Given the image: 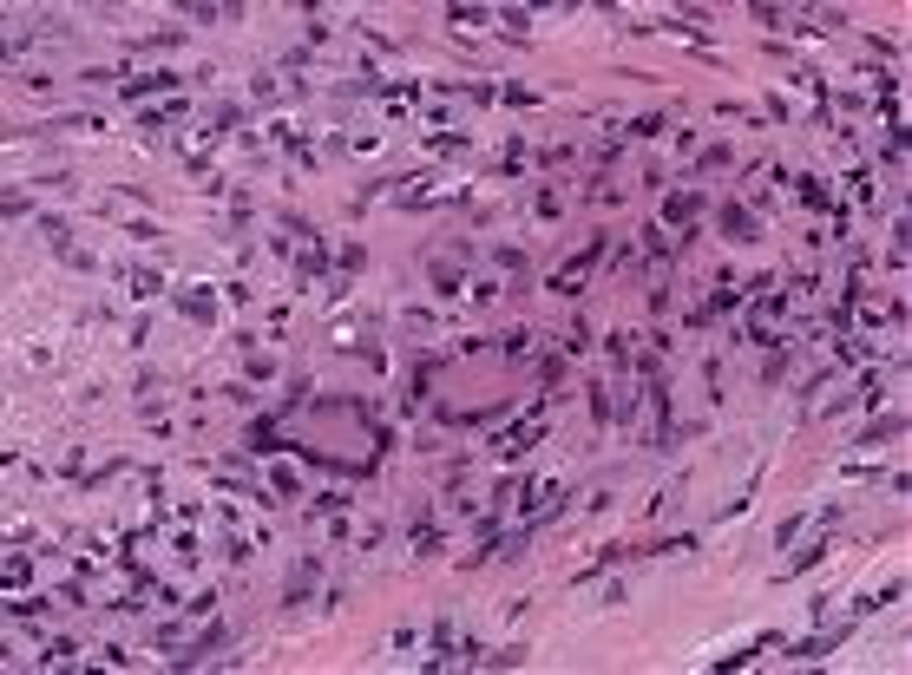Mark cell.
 <instances>
[{
	"label": "cell",
	"mask_w": 912,
	"mask_h": 675,
	"mask_svg": "<svg viewBox=\"0 0 912 675\" xmlns=\"http://www.w3.org/2000/svg\"><path fill=\"white\" fill-rule=\"evenodd\" d=\"M545 420H552V394H538V400H532V407H525L519 420H512L506 433H492V453H499V459H525V453L538 446V439H545Z\"/></svg>",
	"instance_id": "6da1fadb"
},
{
	"label": "cell",
	"mask_w": 912,
	"mask_h": 675,
	"mask_svg": "<svg viewBox=\"0 0 912 675\" xmlns=\"http://www.w3.org/2000/svg\"><path fill=\"white\" fill-rule=\"evenodd\" d=\"M604 249H611L604 237H585V249H578V256H571V263H558V269H552V282H545V289H552V295H585V289H591V269H597V263H604Z\"/></svg>",
	"instance_id": "7a4b0ae2"
},
{
	"label": "cell",
	"mask_w": 912,
	"mask_h": 675,
	"mask_svg": "<svg viewBox=\"0 0 912 675\" xmlns=\"http://www.w3.org/2000/svg\"><path fill=\"white\" fill-rule=\"evenodd\" d=\"M854 636V623H834V629H814V636H801V643H781V656L775 662H787V669H814V662H827L834 649Z\"/></svg>",
	"instance_id": "3957f363"
},
{
	"label": "cell",
	"mask_w": 912,
	"mask_h": 675,
	"mask_svg": "<svg viewBox=\"0 0 912 675\" xmlns=\"http://www.w3.org/2000/svg\"><path fill=\"white\" fill-rule=\"evenodd\" d=\"M118 99H132V105H144V99H184V73H171V66H158V73H126Z\"/></svg>",
	"instance_id": "277c9868"
},
{
	"label": "cell",
	"mask_w": 912,
	"mask_h": 675,
	"mask_svg": "<svg viewBox=\"0 0 912 675\" xmlns=\"http://www.w3.org/2000/svg\"><path fill=\"white\" fill-rule=\"evenodd\" d=\"M696 217H702V191H696V184H676V191H663V229L676 223L682 237H690Z\"/></svg>",
	"instance_id": "5b68a950"
},
{
	"label": "cell",
	"mask_w": 912,
	"mask_h": 675,
	"mask_svg": "<svg viewBox=\"0 0 912 675\" xmlns=\"http://www.w3.org/2000/svg\"><path fill=\"white\" fill-rule=\"evenodd\" d=\"M171 302H178V315H184V322H204V328L217 322V295H211V282H184V289L171 295Z\"/></svg>",
	"instance_id": "8992f818"
},
{
	"label": "cell",
	"mask_w": 912,
	"mask_h": 675,
	"mask_svg": "<svg viewBox=\"0 0 912 675\" xmlns=\"http://www.w3.org/2000/svg\"><path fill=\"white\" fill-rule=\"evenodd\" d=\"M781 643H787V636H781V629H755V636H749V643H735V649H729V656H716V669H749V662L761 656V649H775V656H781Z\"/></svg>",
	"instance_id": "52a82bcc"
},
{
	"label": "cell",
	"mask_w": 912,
	"mask_h": 675,
	"mask_svg": "<svg viewBox=\"0 0 912 675\" xmlns=\"http://www.w3.org/2000/svg\"><path fill=\"white\" fill-rule=\"evenodd\" d=\"M722 237H729V243H761V217H755V210L749 203H722Z\"/></svg>",
	"instance_id": "ba28073f"
},
{
	"label": "cell",
	"mask_w": 912,
	"mask_h": 675,
	"mask_svg": "<svg viewBox=\"0 0 912 675\" xmlns=\"http://www.w3.org/2000/svg\"><path fill=\"white\" fill-rule=\"evenodd\" d=\"M427 282H433V295H440V302H453V295L466 289V256L453 263V256H433L427 263Z\"/></svg>",
	"instance_id": "9c48e42d"
},
{
	"label": "cell",
	"mask_w": 912,
	"mask_h": 675,
	"mask_svg": "<svg viewBox=\"0 0 912 675\" xmlns=\"http://www.w3.org/2000/svg\"><path fill=\"white\" fill-rule=\"evenodd\" d=\"M191 118V99H158V105H138V132H164V125Z\"/></svg>",
	"instance_id": "30bf717a"
},
{
	"label": "cell",
	"mask_w": 912,
	"mask_h": 675,
	"mask_svg": "<svg viewBox=\"0 0 912 675\" xmlns=\"http://www.w3.org/2000/svg\"><path fill=\"white\" fill-rule=\"evenodd\" d=\"M296 276H302V282H328V243H322V229H316V237H302Z\"/></svg>",
	"instance_id": "8fae6325"
},
{
	"label": "cell",
	"mask_w": 912,
	"mask_h": 675,
	"mask_svg": "<svg viewBox=\"0 0 912 675\" xmlns=\"http://www.w3.org/2000/svg\"><path fill=\"white\" fill-rule=\"evenodd\" d=\"M316 577H322V558H302L296 571H289V590H282V603H289V610H302V603H308V590H316Z\"/></svg>",
	"instance_id": "7c38bea8"
},
{
	"label": "cell",
	"mask_w": 912,
	"mask_h": 675,
	"mask_svg": "<svg viewBox=\"0 0 912 675\" xmlns=\"http://www.w3.org/2000/svg\"><path fill=\"white\" fill-rule=\"evenodd\" d=\"M787 184H795V197H801L807 210H834V184H827V177L801 171V177H787Z\"/></svg>",
	"instance_id": "4fadbf2b"
},
{
	"label": "cell",
	"mask_w": 912,
	"mask_h": 675,
	"mask_svg": "<svg viewBox=\"0 0 912 675\" xmlns=\"http://www.w3.org/2000/svg\"><path fill=\"white\" fill-rule=\"evenodd\" d=\"M126 295H132V302H152V295H164V269H152V263L126 269Z\"/></svg>",
	"instance_id": "5bb4252c"
},
{
	"label": "cell",
	"mask_w": 912,
	"mask_h": 675,
	"mask_svg": "<svg viewBox=\"0 0 912 675\" xmlns=\"http://www.w3.org/2000/svg\"><path fill=\"white\" fill-rule=\"evenodd\" d=\"M433 551H447V532L427 512H413V558H433Z\"/></svg>",
	"instance_id": "9a60e30c"
},
{
	"label": "cell",
	"mask_w": 912,
	"mask_h": 675,
	"mask_svg": "<svg viewBox=\"0 0 912 675\" xmlns=\"http://www.w3.org/2000/svg\"><path fill=\"white\" fill-rule=\"evenodd\" d=\"M466 144H473V138L453 132V125H433V132H427V151H433V158H460Z\"/></svg>",
	"instance_id": "2e32d148"
},
{
	"label": "cell",
	"mask_w": 912,
	"mask_h": 675,
	"mask_svg": "<svg viewBox=\"0 0 912 675\" xmlns=\"http://www.w3.org/2000/svg\"><path fill=\"white\" fill-rule=\"evenodd\" d=\"M73 656H79L73 636H47V643H39V669H66Z\"/></svg>",
	"instance_id": "e0dca14e"
},
{
	"label": "cell",
	"mask_w": 912,
	"mask_h": 675,
	"mask_svg": "<svg viewBox=\"0 0 912 675\" xmlns=\"http://www.w3.org/2000/svg\"><path fill=\"white\" fill-rule=\"evenodd\" d=\"M302 39H308V53L335 47V20H328V13H308V20H302Z\"/></svg>",
	"instance_id": "ac0fdd59"
},
{
	"label": "cell",
	"mask_w": 912,
	"mask_h": 675,
	"mask_svg": "<svg viewBox=\"0 0 912 675\" xmlns=\"http://www.w3.org/2000/svg\"><path fill=\"white\" fill-rule=\"evenodd\" d=\"M729 158H735V151H729V144L716 138V144H702V151H696V164H690V171H696V177H709V171H722V164H729Z\"/></svg>",
	"instance_id": "d6986e66"
},
{
	"label": "cell",
	"mask_w": 912,
	"mask_h": 675,
	"mask_svg": "<svg viewBox=\"0 0 912 675\" xmlns=\"http://www.w3.org/2000/svg\"><path fill=\"white\" fill-rule=\"evenodd\" d=\"M906 433V413H886V420H873V427L860 433V446H880V439H899Z\"/></svg>",
	"instance_id": "ffe728a7"
},
{
	"label": "cell",
	"mask_w": 912,
	"mask_h": 675,
	"mask_svg": "<svg viewBox=\"0 0 912 675\" xmlns=\"http://www.w3.org/2000/svg\"><path fill=\"white\" fill-rule=\"evenodd\" d=\"M532 342H538L532 328H512V334H499V354H506V361H525V354H532Z\"/></svg>",
	"instance_id": "44dd1931"
},
{
	"label": "cell",
	"mask_w": 912,
	"mask_h": 675,
	"mask_svg": "<svg viewBox=\"0 0 912 675\" xmlns=\"http://www.w3.org/2000/svg\"><path fill=\"white\" fill-rule=\"evenodd\" d=\"M348 505H355L348 492H316V498H308V512H316V518H342Z\"/></svg>",
	"instance_id": "7402d4cb"
},
{
	"label": "cell",
	"mask_w": 912,
	"mask_h": 675,
	"mask_svg": "<svg viewBox=\"0 0 912 675\" xmlns=\"http://www.w3.org/2000/svg\"><path fill=\"white\" fill-rule=\"evenodd\" d=\"M525 662V643H506V649H486L480 669H519Z\"/></svg>",
	"instance_id": "603a6c76"
},
{
	"label": "cell",
	"mask_w": 912,
	"mask_h": 675,
	"mask_svg": "<svg viewBox=\"0 0 912 675\" xmlns=\"http://www.w3.org/2000/svg\"><path fill=\"white\" fill-rule=\"evenodd\" d=\"M492 263H499V269H506L512 282L525 276V249H519V243H499V249H492Z\"/></svg>",
	"instance_id": "cb8c5ba5"
},
{
	"label": "cell",
	"mask_w": 912,
	"mask_h": 675,
	"mask_svg": "<svg viewBox=\"0 0 912 675\" xmlns=\"http://www.w3.org/2000/svg\"><path fill=\"white\" fill-rule=\"evenodd\" d=\"M499 27H506V39H525V27H532V7H499Z\"/></svg>",
	"instance_id": "d4e9b609"
},
{
	"label": "cell",
	"mask_w": 912,
	"mask_h": 675,
	"mask_svg": "<svg viewBox=\"0 0 912 675\" xmlns=\"http://www.w3.org/2000/svg\"><path fill=\"white\" fill-rule=\"evenodd\" d=\"M27 577H33V558H27V551H7V597H13Z\"/></svg>",
	"instance_id": "484cf974"
},
{
	"label": "cell",
	"mask_w": 912,
	"mask_h": 675,
	"mask_svg": "<svg viewBox=\"0 0 912 675\" xmlns=\"http://www.w3.org/2000/svg\"><path fill=\"white\" fill-rule=\"evenodd\" d=\"M447 20H453V27H480V20H492V7H473V0L460 7V0H453V7H447Z\"/></svg>",
	"instance_id": "4316f807"
},
{
	"label": "cell",
	"mask_w": 912,
	"mask_h": 675,
	"mask_svg": "<svg viewBox=\"0 0 912 675\" xmlns=\"http://www.w3.org/2000/svg\"><path fill=\"white\" fill-rule=\"evenodd\" d=\"M682 485H690V472H676L670 485H663V492L650 498V518H663V512H670V505H676V492H682Z\"/></svg>",
	"instance_id": "83f0119b"
},
{
	"label": "cell",
	"mask_w": 912,
	"mask_h": 675,
	"mask_svg": "<svg viewBox=\"0 0 912 675\" xmlns=\"http://www.w3.org/2000/svg\"><path fill=\"white\" fill-rule=\"evenodd\" d=\"M171 551H178L184 564H197V558H204V538H197V532H171Z\"/></svg>",
	"instance_id": "f1b7e54d"
},
{
	"label": "cell",
	"mask_w": 912,
	"mask_h": 675,
	"mask_svg": "<svg viewBox=\"0 0 912 675\" xmlns=\"http://www.w3.org/2000/svg\"><path fill=\"white\" fill-rule=\"evenodd\" d=\"M243 374H250V381H269V374H276V354H243Z\"/></svg>",
	"instance_id": "f546056e"
},
{
	"label": "cell",
	"mask_w": 912,
	"mask_h": 675,
	"mask_svg": "<svg viewBox=\"0 0 912 675\" xmlns=\"http://www.w3.org/2000/svg\"><path fill=\"white\" fill-rule=\"evenodd\" d=\"M847 184H854V197H860V203H873V197H880V184H873V171H866V164H860V171H847Z\"/></svg>",
	"instance_id": "4dcf8cb0"
},
{
	"label": "cell",
	"mask_w": 912,
	"mask_h": 675,
	"mask_svg": "<svg viewBox=\"0 0 912 675\" xmlns=\"http://www.w3.org/2000/svg\"><path fill=\"white\" fill-rule=\"evenodd\" d=\"M663 125H670V112H644V118H630V138H656Z\"/></svg>",
	"instance_id": "1f68e13d"
},
{
	"label": "cell",
	"mask_w": 912,
	"mask_h": 675,
	"mask_svg": "<svg viewBox=\"0 0 912 675\" xmlns=\"http://www.w3.org/2000/svg\"><path fill=\"white\" fill-rule=\"evenodd\" d=\"M184 617H191V623H197V617H217V590H197V597L184 603Z\"/></svg>",
	"instance_id": "d6a6232c"
},
{
	"label": "cell",
	"mask_w": 912,
	"mask_h": 675,
	"mask_svg": "<svg viewBox=\"0 0 912 675\" xmlns=\"http://www.w3.org/2000/svg\"><path fill=\"white\" fill-rule=\"evenodd\" d=\"M585 348H591V328L571 322V328H565V354H585Z\"/></svg>",
	"instance_id": "836d02e7"
},
{
	"label": "cell",
	"mask_w": 912,
	"mask_h": 675,
	"mask_svg": "<svg viewBox=\"0 0 912 675\" xmlns=\"http://www.w3.org/2000/svg\"><path fill=\"white\" fill-rule=\"evenodd\" d=\"M532 210H538V217H558V210H565V197H558L552 184H545V191H538V203H532Z\"/></svg>",
	"instance_id": "e575fe53"
},
{
	"label": "cell",
	"mask_w": 912,
	"mask_h": 675,
	"mask_svg": "<svg viewBox=\"0 0 912 675\" xmlns=\"http://www.w3.org/2000/svg\"><path fill=\"white\" fill-rule=\"evenodd\" d=\"M499 99H506V105H538V92H532V86H499Z\"/></svg>",
	"instance_id": "d590c367"
}]
</instances>
